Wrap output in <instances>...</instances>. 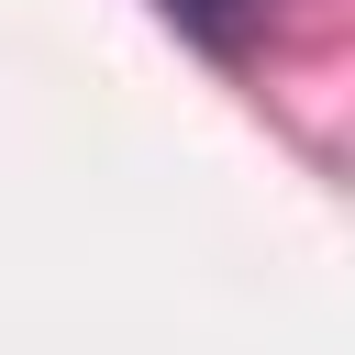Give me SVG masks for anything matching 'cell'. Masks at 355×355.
Instances as JSON below:
<instances>
[{"label": "cell", "instance_id": "obj_1", "mask_svg": "<svg viewBox=\"0 0 355 355\" xmlns=\"http://www.w3.org/2000/svg\"><path fill=\"white\" fill-rule=\"evenodd\" d=\"M178 11H233V0H178Z\"/></svg>", "mask_w": 355, "mask_h": 355}]
</instances>
